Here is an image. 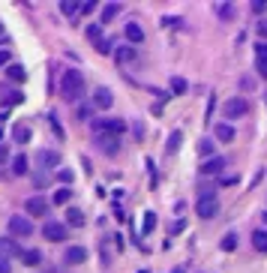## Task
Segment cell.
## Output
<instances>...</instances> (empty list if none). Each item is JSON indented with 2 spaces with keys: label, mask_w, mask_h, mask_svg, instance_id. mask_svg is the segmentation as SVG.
<instances>
[{
  "label": "cell",
  "mask_w": 267,
  "mask_h": 273,
  "mask_svg": "<svg viewBox=\"0 0 267 273\" xmlns=\"http://www.w3.org/2000/svg\"><path fill=\"white\" fill-rule=\"evenodd\" d=\"M84 93H87V81H84V75H81L78 69L63 72V78H60V96H63V102H81V99H84Z\"/></svg>",
  "instance_id": "6da1fadb"
},
{
  "label": "cell",
  "mask_w": 267,
  "mask_h": 273,
  "mask_svg": "<svg viewBox=\"0 0 267 273\" xmlns=\"http://www.w3.org/2000/svg\"><path fill=\"white\" fill-rule=\"evenodd\" d=\"M123 129H126V120H120V117H99V120H93V135H99V132L123 135Z\"/></svg>",
  "instance_id": "7a4b0ae2"
},
{
  "label": "cell",
  "mask_w": 267,
  "mask_h": 273,
  "mask_svg": "<svg viewBox=\"0 0 267 273\" xmlns=\"http://www.w3.org/2000/svg\"><path fill=\"white\" fill-rule=\"evenodd\" d=\"M93 144H96V150L105 153V156H117V153H120V135L99 132V135H93Z\"/></svg>",
  "instance_id": "3957f363"
},
{
  "label": "cell",
  "mask_w": 267,
  "mask_h": 273,
  "mask_svg": "<svg viewBox=\"0 0 267 273\" xmlns=\"http://www.w3.org/2000/svg\"><path fill=\"white\" fill-rule=\"evenodd\" d=\"M42 237L51 240V243H63V240L69 237V228H66L63 222H57V219H45V225H42Z\"/></svg>",
  "instance_id": "277c9868"
},
{
  "label": "cell",
  "mask_w": 267,
  "mask_h": 273,
  "mask_svg": "<svg viewBox=\"0 0 267 273\" xmlns=\"http://www.w3.org/2000/svg\"><path fill=\"white\" fill-rule=\"evenodd\" d=\"M222 111H225L228 120H240V117L249 114V102H246V96H234V99H228L222 105Z\"/></svg>",
  "instance_id": "5b68a950"
},
{
  "label": "cell",
  "mask_w": 267,
  "mask_h": 273,
  "mask_svg": "<svg viewBox=\"0 0 267 273\" xmlns=\"http://www.w3.org/2000/svg\"><path fill=\"white\" fill-rule=\"evenodd\" d=\"M48 210H51V204L42 198V195H30V198L24 201V213H27V216H42V219H45Z\"/></svg>",
  "instance_id": "8992f818"
},
{
  "label": "cell",
  "mask_w": 267,
  "mask_h": 273,
  "mask_svg": "<svg viewBox=\"0 0 267 273\" xmlns=\"http://www.w3.org/2000/svg\"><path fill=\"white\" fill-rule=\"evenodd\" d=\"M9 234H12V237H30V234H33L30 216H9Z\"/></svg>",
  "instance_id": "52a82bcc"
},
{
  "label": "cell",
  "mask_w": 267,
  "mask_h": 273,
  "mask_svg": "<svg viewBox=\"0 0 267 273\" xmlns=\"http://www.w3.org/2000/svg\"><path fill=\"white\" fill-rule=\"evenodd\" d=\"M90 102H93V108L108 111V108L114 105V93H111V87H96V90H93V96H90Z\"/></svg>",
  "instance_id": "ba28073f"
},
{
  "label": "cell",
  "mask_w": 267,
  "mask_h": 273,
  "mask_svg": "<svg viewBox=\"0 0 267 273\" xmlns=\"http://www.w3.org/2000/svg\"><path fill=\"white\" fill-rule=\"evenodd\" d=\"M219 213V201L216 198H198V204H195V216L198 219H213Z\"/></svg>",
  "instance_id": "9c48e42d"
},
{
  "label": "cell",
  "mask_w": 267,
  "mask_h": 273,
  "mask_svg": "<svg viewBox=\"0 0 267 273\" xmlns=\"http://www.w3.org/2000/svg\"><path fill=\"white\" fill-rule=\"evenodd\" d=\"M36 162H39V168H57L60 165V150H39L36 153Z\"/></svg>",
  "instance_id": "30bf717a"
},
{
  "label": "cell",
  "mask_w": 267,
  "mask_h": 273,
  "mask_svg": "<svg viewBox=\"0 0 267 273\" xmlns=\"http://www.w3.org/2000/svg\"><path fill=\"white\" fill-rule=\"evenodd\" d=\"M222 168H225V159H222V156H213V159H204L201 162V174L204 177H216V174H222Z\"/></svg>",
  "instance_id": "8fae6325"
},
{
  "label": "cell",
  "mask_w": 267,
  "mask_h": 273,
  "mask_svg": "<svg viewBox=\"0 0 267 273\" xmlns=\"http://www.w3.org/2000/svg\"><path fill=\"white\" fill-rule=\"evenodd\" d=\"M63 261H66L69 267L84 264V261H87V249H84V246H69V249L63 252Z\"/></svg>",
  "instance_id": "7c38bea8"
},
{
  "label": "cell",
  "mask_w": 267,
  "mask_h": 273,
  "mask_svg": "<svg viewBox=\"0 0 267 273\" xmlns=\"http://www.w3.org/2000/svg\"><path fill=\"white\" fill-rule=\"evenodd\" d=\"M21 246L15 243V237H0V258H12V255H18L21 258Z\"/></svg>",
  "instance_id": "4fadbf2b"
},
{
  "label": "cell",
  "mask_w": 267,
  "mask_h": 273,
  "mask_svg": "<svg viewBox=\"0 0 267 273\" xmlns=\"http://www.w3.org/2000/svg\"><path fill=\"white\" fill-rule=\"evenodd\" d=\"M24 96H21V90H15V87H6V84H0V102H3L6 108L9 105H18Z\"/></svg>",
  "instance_id": "5bb4252c"
},
{
  "label": "cell",
  "mask_w": 267,
  "mask_h": 273,
  "mask_svg": "<svg viewBox=\"0 0 267 273\" xmlns=\"http://www.w3.org/2000/svg\"><path fill=\"white\" fill-rule=\"evenodd\" d=\"M213 135H216V141H222V144H231V141H234V126H231V123H216V126H213Z\"/></svg>",
  "instance_id": "9a60e30c"
},
{
  "label": "cell",
  "mask_w": 267,
  "mask_h": 273,
  "mask_svg": "<svg viewBox=\"0 0 267 273\" xmlns=\"http://www.w3.org/2000/svg\"><path fill=\"white\" fill-rule=\"evenodd\" d=\"M255 69H258L261 78H267V42H261L258 51H255Z\"/></svg>",
  "instance_id": "2e32d148"
},
{
  "label": "cell",
  "mask_w": 267,
  "mask_h": 273,
  "mask_svg": "<svg viewBox=\"0 0 267 273\" xmlns=\"http://www.w3.org/2000/svg\"><path fill=\"white\" fill-rule=\"evenodd\" d=\"M135 57H138V51L132 45H120L117 51H114V60H117V63H132Z\"/></svg>",
  "instance_id": "e0dca14e"
},
{
  "label": "cell",
  "mask_w": 267,
  "mask_h": 273,
  "mask_svg": "<svg viewBox=\"0 0 267 273\" xmlns=\"http://www.w3.org/2000/svg\"><path fill=\"white\" fill-rule=\"evenodd\" d=\"M21 261H24L27 267H39V264H42V252H39V249H24V252H21Z\"/></svg>",
  "instance_id": "ac0fdd59"
},
{
  "label": "cell",
  "mask_w": 267,
  "mask_h": 273,
  "mask_svg": "<svg viewBox=\"0 0 267 273\" xmlns=\"http://www.w3.org/2000/svg\"><path fill=\"white\" fill-rule=\"evenodd\" d=\"M6 78H9V81H24L27 72H24L21 63H9V66H6Z\"/></svg>",
  "instance_id": "d6986e66"
},
{
  "label": "cell",
  "mask_w": 267,
  "mask_h": 273,
  "mask_svg": "<svg viewBox=\"0 0 267 273\" xmlns=\"http://www.w3.org/2000/svg\"><path fill=\"white\" fill-rule=\"evenodd\" d=\"M81 6H84V3H78V0H63V3H60V12H63L66 18H72V15L81 12Z\"/></svg>",
  "instance_id": "ffe728a7"
},
{
  "label": "cell",
  "mask_w": 267,
  "mask_h": 273,
  "mask_svg": "<svg viewBox=\"0 0 267 273\" xmlns=\"http://www.w3.org/2000/svg\"><path fill=\"white\" fill-rule=\"evenodd\" d=\"M66 222H69L72 228H81V225H84V213H81L78 207H69V210H66Z\"/></svg>",
  "instance_id": "44dd1931"
},
{
  "label": "cell",
  "mask_w": 267,
  "mask_h": 273,
  "mask_svg": "<svg viewBox=\"0 0 267 273\" xmlns=\"http://www.w3.org/2000/svg\"><path fill=\"white\" fill-rule=\"evenodd\" d=\"M12 138H15L18 144L30 141V126H27V123H15V126H12Z\"/></svg>",
  "instance_id": "7402d4cb"
},
{
  "label": "cell",
  "mask_w": 267,
  "mask_h": 273,
  "mask_svg": "<svg viewBox=\"0 0 267 273\" xmlns=\"http://www.w3.org/2000/svg\"><path fill=\"white\" fill-rule=\"evenodd\" d=\"M180 144H183V135H180V132L174 129V132L168 135V144H165V153H168V156H174V153L180 150Z\"/></svg>",
  "instance_id": "603a6c76"
},
{
  "label": "cell",
  "mask_w": 267,
  "mask_h": 273,
  "mask_svg": "<svg viewBox=\"0 0 267 273\" xmlns=\"http://www.w3.org/2000/svg\"><path fill=\"white\" fill-rule=\"evenodd\" d=\"M126 39L129 42H144V30L132 21V24H126Z\"/></svg>",
  "instance_id": "cb8c5ba5"
},
{
  "label": "cell",
  "mask_w": 267,
  "mask_h": 273,
  "mask_svg": "<svg viewBox=\"0 0 267 273\" xmlns=\"http://www.w3.org/2000/svg\"><path fill=\"white\" fill-rule=\"evenodd\" d=\"M219 246H222V252H234V249H237V234H234V231H228L225 237H222V243H219Z\"/></svg>",
  "instance_id": "d4e9b609"
},
{
  "label": "cell",
  "mask_w": 267,
  "mask_h": 273,
  "mask_svg": "<svg viewBox=\"0 0 267 273\" xmlns=\"http://www.w3.org/2000/svg\"><path fill=\"white\" fill-rule=\"evenodd\" d=\"M252 246H255L258 252H267V231H261V228H258V231L252 234Z\"/></svg>",
  "instance_id": "484cf974"
},
{
  "label": "cell",
  "mask_w": 267,
  "mask_h": 273,
  "mask_svg": "<svg viewBox=\"0 0 267 273\" xmlns=\"http://www.w3.org/2000/svg\"><path fill=\"white\" fill-rule=\"evenodd\" d=\"M12 174H15V177L27 174V156H24V153H21V156H15V159H12Z\"/></svg>",
  "instance_id": "4316f807"
},
{
  "label": "cell",
  "mask_w": 267,
  "mask_h": 273,
  "mask_svg": "<svg viewBox=\"0 0 267 273\" xmlns=\"http://www.w3.org/2000/svg\"><path fill=\"white\" fill-rule=\"evenodd\" d=\"M213 150H216V144H213L210 138H201V141H198V153H201V156H207V159H213V156H216Z\"/></svg>",
  "instance_id": "83f0119b"
},
{
  "label": "cell",
  "mask_w": 267,
  "mask_h": 273,
  "mask_svg": "<svg viewBox=\"0 0 267 273\" xmlns=\"http://www.w3.org/2000/svg\"><path fill=\"white\" fill-rule=\"evenodd\" d=\"M117 12H120V3H108V6L102 9V24L114 21V18H117Z\"/></svg>",
  "instance_id": "f1b7e54d"
},
{
  "label": "cell",
  "mask_w": 267,
  "mask_h": 273,
  "mask_svg": "<svg viewBox=\"0 0 267 273\" xmlns=\"http://www.w3.org/2000/svg\"><path fill=\"white\" fill-rule=\"evenodd\" d=\"M69 195H72V192H69V186H60V189L54 192V204H66V201H69Z\"/></svg>",
  "instance_id": "f546056e"
},
{
  "label": "cell",
  "mask_w": 267,
  "mask_h": 273,
  "mask_svg": "<svg viewBox=\"0 0 267 273\" xmlns=\"http://www.w3.org/2000/svg\"><path fill=\"white\" fill-rule=\"evenodd\" d=\"M96 51H99V54H111V51H114V42H111V39H99V42H96Z\"/></svg>",
  "instance_id": "4dcf8cb0"
},
{
  "label": "cell",
  "mask_w": 267,
  "mask_h": 273,
  "mask_svg": "<svg viewBox=\"0 0 267 273\" xmlns=\"http://www.w3.org/2000/svg\"><path fill=\"white\" fill-rule=\"evenodd\" d=\"M87 39L99 42V39H102V24H90V27H87Z\"/></svg>",
  "instance_id": "1f68e13d"
},
{
  "label": "cell",
  "mask_w": 267,
  "mask_h": 273,
  "mask_svg": "<svg viewBox=\"0 0 267 273\" xmlns=\"http://www.w3.org/2000/svg\"><path fill=\"white\" fill-rule=\"evenodd\" d=\"M156 228V213H144V234H150Z\"/></svg>",
  "instance_id": "d6a6232c"
},
{
  "label": "cell",
  "mask_w": 267,
  "mask_h": 273,
  "mask_svg": "<svg viewBox=\"0 0 267 273\" xmlns=\"http://www.w3.org/2000/svg\"><path fill=\"white\" fill-rule=\"evenodd\" d=\"M171 90H174V93H183V90H186V81L174 75V78H171Z\"/></svg>",
  "instance_id": "836d02e7"
},
{
  "label": "cell",
  "mask_w": 267,
  "mask_h": 273,
  "mask_svg": "<svg viewBox=\"0 0 267 273\" xmlns=\"http://www.w3.org/2000/svg\"><path fill=\"white\" fill-rule=\"evenodd\" d=\"M219 15H222V18H231V15H234V6H219Z\"/></svg>",
  "instance_id": "e575fe53"
},
{
  "label": "cell",
  "mask_w": 267,
  "mask_h": 273,
  "mask_svg": "<svg viewBox=\"0 0 267 273\" xmlns=\"http://www.w3.org/2000/svg\"><path fill=\"white\" fill-rule=\"evenodd\" d=\"M264 9H267V3H264V0H255V3H252V12H258V15H261Z\"/></svg>",
  "instance_id": "d590c367"
},
{
  "label": "cell",
  "mask_w": 267,
  "mask_h": 273,
  "mask_svg": "<svg viewBox=\"0 0 267 273\" xmlns=\"http://www.w3.org/2000/svg\"><path fill=\"white\" fill-rule=\"evenodd\" d=\"M51 129L57 132V138H63V129H60V123H57V117H54V114H51Z\"/></svg>",
  "instance_id": "8d00e7d4"
},
{
  "label": "cell",
  "mask_w": 267,
  "mask_h": 273,
  "mask_svg": "<svg viewBox=\"0 0 267 273\" xmlns=\"http://www.w3.org/2000/svg\"><path fill=\"white\" fill-rule=\"evenodd\" d=\"M258 36H264V39H267V18H261V21H258Z\"/></svg>",
  "instance_id": "74e56055"
},
{
  "label": "cell",
  "mask_w": 267,
  "mask_h": 273,
  "mask_svg": "<svg viewBox=\"0 0 267 273\" xmlns=\"http://www.w3.org/2000/svg\"><path fill=\"white\" fill-rule=\"evenodd\" d=\"M0 273H12V267H9V258H0Z\"/></svg>",
  "instance_id": "f35d334b"
},
{
  "label": "cell",
  "mask_w": 267,
  "mask_h": 273,
  "mask_svg": "<svg viewBox=\"0 0 267 273\" xmlns=\"http://www.w3.org/2000/svg\"><path fill=\"white\" fill-rule=\"evenodd\" d=\"M183 225H186V222H183V219H174V222H171V231H174V234H177V231H183Z\"/></svg>",
  "instance_id": "ab89813d"
},
{
  "label": "cell",
  "mask_w": 267,
  "mask_h": 273,
  "mask_svg": "<svg viewBox=\"0 0 267 273\" xmlns=\"http://www.w3.org/2000/svg\"><path fill=\"white\" fill-rule=\"evenodd\" d=\"M60 180H63V183H69V186H72V171H60Z\"/></svg>",
  "instance_id": "60d3db41"
},
{
  "label": "cell",
  "mask_w": 267,
  "mask_h": 273,
  "mask_svg": "<svg viewBox=\"0 0 267 273\" xmlns=\"http://www.w3.org/2000/svg\"><path fill=\"white\" fill-rule=\"evenodd\" d=\"M9 63V51H0V69H3Z\"/></svg>",
  "instance_id": "b9f144b4"
},
{
  "label": "cell",
  "mask_w": 267,
  "mask_h": 273,
  "mask_svg": "<svg viewBox=\"0 0 267 273\" xmlns=\"http://www.w3.org/2000/svg\"><path fill=\"white\" fill-rule=\"evenodd\" d=\"M0 162H6V147L0 144Z\"/></svg>",
  "instance_id": "7bdbcfd3"
},
{
  "label": "cell",
  "mask_w": 267,
  "mask_h": 273,
  "mask_svg": "<svg viewBox=\"0 0 267 273\" xmlns=\"http://www.w3.org/2000/svg\"><path fill=\"white\" fill-rule=\"evenodd\" d=\"M261 219H264V222H267V210H264V213H261Z\"/></svg>",
  "instance_id": "ee69618b"
},
{
  "label": "cell",
  "mask_w": 267,
  "mask_h": 273,
  "mask_svg": "<svg viewBox=\"0 0 267 273\" xmlns=\"http://www.w3.org/2000/svg\"><path fill=\"white\" fill-rule=\"evenodd\" d=\"M0 36H3V24H0Z\"/></svg>",
  "instance_id": "f6af8a7d"
},
{
  "label": "cell",
  "mask_w": 267,
  "mask_h": 273,
  "mask_svg": "<svg viewBox=\"0 0 267 273\" xmlns=\"http://www.w3.org/2000/svg\"><path fill=\"white\" fill-rule=\"evenodd\" d=\"M138 273H150V270H138Z\"/></svg>",
  "instance_id": "bcb514c9"
},
{
  "label": "cell",
  "mask_w": 267,
  "mask_h": 273,
  "mask_svg": "<svg viewBox=\"0 0 267 273\" xmlns=\"http://www.w3.org/2000/svg\"><path fill=\"white\" fill-rule=\"evenodd\" d=\"M174 273H180V270H174Z\"/></svg>",
  "instance_id": "7dc6e473"
}]
</instances>
